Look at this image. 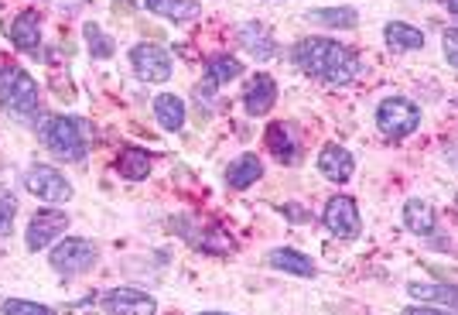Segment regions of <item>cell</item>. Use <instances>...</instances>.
<instances>
[{"mask_svg":"<svg viewBox=\"0 0 458 315\" xmlns=\"http://www.w3.org/2000/svg\"><path fill=\"white\" fill-rule=\"evenodd\" d=\"M82 35H86V41H89V52H93L96 59H110L114 55V38L110 35H103V28L96 24V21H89L86 28H82Z\"/></svg>","mask_w":458,"mask_h":315,"instance_id":"cell-26","label":"cell"},{"mask_svg":"<svg viewBox=\"0 0 458 315\" xmlns=\"http://www.w3.org/2000/svg\"><path fill=\"white\" fill-rule=\"evenodd\" d=\"M445 158H448V165H455V168H458V140H455V144H448Z\"/></svg>","mask_w":458,"mask_h":315,"instance_id":"cell-32","label":"cell"},{"mask_svg":"<svg viewBox=\"0 0 458 315\" xmlns=\"http://www.w3.org/2000/svg\"><path fill=\"white\" fill-rule=\"evenodd\" d=\"M199 315H229V312H199Z\"/></svg>","mask_w":458,"mask_h":315,"instance_id":"cell-34","label":"cell"},{"mask_svg":"<svg viewBox=\"0 0 458 315\" xmlns=\"http://www.w3.org/2000/svg\"><path fill=\"white\" fill-rule=\"evenodd\" d=\"M291 59H294V65L301 72L322 79V82H352V79L360 76V65H363L349 45H339V41L332 38L298 41Z\"/></svg>","mask_w":458,"mask_h":315,"instance_id":"cell-1","label":"cell"},{"mask_svg":"<svg viewBox=\"0 0 458 315\" xmlns=\"http://www.w3.org/2000/svg\"><path fill=\"white\" fill-rule=\"evenodd\" d=\"M4 315H55L48 305H38V302H24V298H7L4 302Z\"/></svg>","mask_w":458,"mask_h":315,"instance_id":"cell-27","label":"cell"},{"mask_svg":"<svg viewBox=\"0 0 458 315\" xmlns=\"http://www.w3.org/2000/svg\"><path fill=\"white\" fill-rule=\"evenodd\" d=\"M206 69H209V82L206 86H226V82L243 76V62L233 59V55H212Z\"/></svg>","mask_w":458,"mask_h":315,"instance_id":"cell-24","label":"cell"},{"mask_svg":"<svg viewBox=\"0 0 458 315\" xmlns=\"http://www.w3.org/2000/svg\"><path fill=\"white\" fill-rule=\"evenodd\" d=\"M24 185H28V192L38 196L41 202H69V199H72V185H69L65 175H62L58 168H52V165H35V168H28Z\"/></svg>","mask_w":458,"mask_h":315,"instance_id":"cell-6","label":"cell"},{"mask_svg":"<svg viewBox=\"0 0 458 315\" xmlns=\"http://www.w3.org/2000/svg\"><path fill=\"white\" fill-rule=\"evenodd\" d=\"M383 38H386V45L394 52H418V48H424V35H420L418 28L403 24V21H390L383 28Z\"/></svg>","mask_w":458,"mask_h":315,"instance_id":"cell-21","label":"cell"},{"mask_svg":"<svg viewBox=\"0 0 458 315\" xmlns=\"http://www.w3.org/2000/svg\"><path fill=\"white\" fill-rule=\"evenodd\" d=\"M452 110H455V114H458V103H455V106H452Z\"/></svg>","mask_w":458,"mask_h":315,"instance_id":"cell-35","label":"cell"},{"mask_svg":"<svg viewBox=\"0 0 458 315\" xmlns=\"http://www.w3.org/2000/svg\"><path fill=\"white\" fill-rule=\"evenodd\" d=\"M445 4H448V11H452V14H458V0H445Z\"/></svg>","mask_w":458,"mask_h":315,"instance_id":"cell-33","label":"cell"},{"mask_svg":"<svg viewBox=\"0 0 458 315\" xmlns=\"http://www.w3.org/2000/svg\"><path fill=\"white\" fill-rule=\"evenodd\" d=\"M441 48H445V59L458 69V28H448V31L441 35Z\"/></svg>","mask_w":458,"mask_h":315,"instance_id":"cell-29","label":"cell"},{"mask_svg":"<svg viewBox=\"0 0 458 315\" xmlns=\"http://www.w3.org/2000/svg\"><path fill=\"white\" fill-rule=\"evenodd\" d=\"M0 106L14 117L38 114V82L28 76L21 65L0 69Z\"/></svg>","mask_w":458,"mask_h":315,"instance_id":"cell-3","label":"cell"},{"mask_svg":"<svg viewBox=\"0 0 458 315\" xmlns=\"http://www.w3.org/2000/svg\"><path fill=\"white\" fill-rule=\"evenodd\" d=\"M144 7L168 21H195L202 14V4H195V0H144Z\"/></svg>","mask_w":458,"mask_h":315,"instance_id":"cell-20","label":"cell"},{"mask_svg":"<svg viewBox=\"0 0 458 315\" xmlns=\"http://www.w3.org/2000/svg\"><path fill=\"white\" fill-rule=\"evenodd\" d=\"M401 315H458V312H441V309H431V305H411Z\"/></svg>","mask_w":458,"mask_h":315,"instance_id":"cell-30","label":"cell"},{"mask_svg":"<svg viewBox=\"0 0 458 315\" xmlns=\"http://www.w3.org/2000/svg\"><path fill=\"white\" fill-rule=\"evenodd\" d=\"M407 292L420 302H431V305H441L448 312H458V285H420V281H414Z\"/></svg>","mask_w":458,"mask_h":315,"instance_id":"cell-19","label":"cell"},{"mask_svg":"<svg viewBox=\"0 0 458 315\" xmlns=\"http://www.w3.org/2000/svg\"><path fill=\"white\" fill-rule=\"evenodd\" d=\"M403 223H407L411 234H418V236H431L435 226H438L435 209H431L424 199H407V206H403Z\"/></svg>","mask_w":458,"mask_h":315,"instance_id":"cell-17","label":"cell"},{"mask_svg":"<svg viewBox=\"0 0 458 315\" xmlns=\"http://www.w3.org/2000/svg\"><path fill=\"white\" fill-rule=\"evenodd\" d=\"M96 251L93 240H82V236H72V240H62L58 247H52V268H55L58 275H79V271H89L96 264Z\"/></svg>","mask_w":458,"mask_h":315,"instance_id":"cell-5","label":"cell"},{"mask_svg":"<svg viewBox=\"0 0 458 315\" xmlns=\"http://www.w3.org/2000/svg\"><path fill=\"white\" fill-rule=\"evenodd\" d=\"M236 38L240 45L247 48L253 59L267 62L277 55V45H274V35H270L267 28L260 24V21H247V24H240V31H236Z\"/></svg>","mask_w":458,"mask_h":315,"instance_id":"cell-12","label":"cell"},{"mask_svg":"<svg viewBox=\"0 0 458 315\" xmlns=\"http://www.w3.org/2000/svg\"><path fill=\"white\" fill-rule=\"evenodd\" d=\"M267 151L281 165H294L298 161V140H294V131L287 123H270L267 127Z\"/></svg>","mask_w":458,"mask_h":315,"instance_id":"cell-16","label":"cell"},{"mask_svg":"<svg viewBox=\"0 0 458 315\" xmlns=\"http://www.w3.org/2000/svg\"><path fill=\"white\" fill-rule=\"evenodd\" d=\"M267 264L274 268V271H284V275L315 277V264H311V257L298 254V251H291V247H277V251H270Z\"/></svg>","mask_w":458,"mask_h":315,"instance_id":"cell-15","label":"cell"},{"mask_svg":"<svg viewBox=\"0 0 458 315\" xmlns=\"http://www.w3.org/2000/svg\"><path fill=\"white\" fill-rule=\"evenodd\" d=\"M103 312L106 315H154L157 302L148 292L137 288H114L103 295Z\"/></svg>","mask_w":458,"mask_h":315,"instance_id":"cell-10","label":"cell"},{"mask_svg":"<svg viewBox=\"0 0 458 315\" xmlns=\"http://www.w3.org/2000/svg\"><path fill=\"white\" fill-rule=\"evenodd\" d=\"M41 144L52 151V155L65 158V161H82L89 155V144H86V123L72 117H41L38 123Z\"/></svg>","mask_w":458,"mask_h":315,"instance_id":"cell-2","label":"cell"},{"mask_svg":"<svg viewBox=\"0 0 458 315\" xmlns=\"http://www.w3.org/2000/svg\"><path fill=\"white\" fill-rule=\"evenodd\" d=\"M318 172H322L328 182L343 185V182L352 178L356 165H352V155H349L345 148H339V144H325L322 155H318Z\"/></svg>","mask_w":458,"mask_h":315,"instance_id":"cell-13","label":"cell"},{"mask_svg":"<svg viewBox=\"0 0 458 315\" xmlns=\"http://www.w3.org/2000/svg\"><path fill=\"white\" fill-rule=\"evenodd\" d=\"M7 31H11V41L18 45L21 52H38V45H41V18L35 14V11H24V14H18V21H14Z\"/></svg>","mask_w":458,"mask_h":315,"instance_id":"cell-14","label":"cell"},{"mask_svg":"<svg viewBox=\"0 0 458 315\" xmlns=\"http://www.w3.org/2000/svg\"><path fill=\"white\" fill-rule=\"evenodd\" d=\"M131 65H134V72L144 82H165V79H172V55L161 45H154V41H140V45L131 48Z\"/></svg>","mask_w":458,"mask_h":315,"instance_id":"cell-8","label":"cell"},{"mask_svg":"<svg viewBox=\"0 0 458 315\" xmlns=\"http://www.w3.org/2000/svg\"><path fill=\"white\" fill-rule=\"evenodd\" d=\"M420 123V106L407 97H390L380 103L377 110V127H380L386 138H407L414 134Z\"/></svg>","mask_w":458,"mask_h":315,"instance_id":"cell-4","label":"cell"},{"mask_svg":"<svg viewBox=\"0 0 458 315\" xmlns=\"http://www.w3.org/2000/svg\"><path fill=\"white\" fill-rule=\"evenodd\" d=\"M14 217H18V199L0 196V236H7L14 230Z\"/></svg>","mask_w":458,"mask_h":315,"instance_id":"cell-28","label":"cell"},{"mask_svg":"<svg viewBox=\"0 0 458 315\" xmlns=\"http://www.w3.org/2000/svg\"><path fill=\"white\" fill-rule=\"evenodd\" d=\"M325 226H328V234L339 236V240H356L360 230H363V219H360V209H356V202L349 196H332L325 202Z\"/></svg>","mask_w":458,"mask_h":315,"instance_id":"cell-7","label":"cell"},{"mask_svg":"<svg viewBox=\"0 0 458 315\" xmlns=\"http://www.w3.org/2000/svg\"><path fill=\"white\" fill-rule=\"evenodd\" d=\"M116 172H120V178H127V182H140V178H148V172H151V155L144 148H123L120 158H116Z\"/></svg>","mask_w":458,"mask_h":315,"instance_id":"cell-22","label":"cell"},{"mask_svg":"<svg viewBox=\"0 0 458 315\" xmlns=\"http://www.w3.org/2000/svg\"><path fill=\"white\" fill-rule=\"evenodd\" d=\"M308 21L325 24V28H356L360 14L352 7H315V11H308Z\"/></svg>","mask_w":458,"mask_h":315,"instance_id":"cell-25","label":"cell"},{"mask_svg":"<svg viewBox=\"0 0 458 315\" xmlns=\"http://www.w3.org/2000/svg\"><path fill=\"white\" fill-rule=\"evenodd\" d=\"M154 117L165 131H182L185 127V99L174 93H161L154 99Z\"/></svg>","mask_w":458,"mask_h":315,"instance_id":"cell-18","label":"cell"},{"mask_svg":"<svg viewBox=\"0 0 458 315\" xmlns=\"http://www.w3.org/2000/svg\"><path fill=\"white\" fill-rule=\"evenodd\" d=\"M260 175H264L260 158H257V155H240L233 165H229L226 182H229V189H247V185H253Z\"/></svg>","mask_w":458,"mask_h":315,"instance_id":"cell-23","label":"cell"},{"mask_svg":"<svg viewBox=\"0 0 458 315\" xmlns=\"http://www.w3.org/2000/svg\"><path fill=\"white\" fill-rule=\"evenodd\" d=\"M274 103H277V82L264 72H257L243 89V110L250 117H264V114H270Z\"/></svg>","mask_w":458,"mask_h":315,"instance_id":"cell-11","label":"cell"},{"mask_svg":"<svg viewBox=\"0 0 458 315\" xmlns=\"http://www.w3.org/2000/svg\"><path fill=\"white\" fill-rule=\"evenodd\" d=\"M69 230V213H58V209H41L28 223V251H45L52 240Z\"/></svg>","mask_w":458,"mask_h":315,"instance_id":"cell-9","label":"cell"},{"mask_svg":"<svg viewBox=\"0 0 458 315\" xmlns=\"http://www.w3.org/2000/svg\"><path fill=\"white\" fill-rule=\"evenodd\" d=\"M284 213H287V219H291V223H308V213L305 209H301V206H294V202H291V206H284Z\"/></svg>","mask_w":458,"mask_h":315,"instance_id":"cell-31","label":"cell"}]
</instances>
